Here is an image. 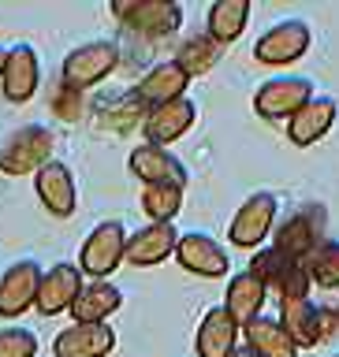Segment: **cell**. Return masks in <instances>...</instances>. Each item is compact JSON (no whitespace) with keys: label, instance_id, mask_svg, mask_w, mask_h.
<instances>
[{"label":"cell","instance_id":"25","mask_svg":"<svg viewBox=\"0 0 339 357\" xmlns=\"http://www.w3.org/2000/svg\"><path fill=\"white\" fill-rule=\"evenodd\" d=\"M243 331H246V346H250L254 354H261V357H298L295 339H291L287 328L273 317H257V320L246 324Z\"/></svg>","mask_w":339,"mask_h":357},{"label":"cell","instance_id":"35","mask_svg":"<svg viewBox=\"0 0 339 357\" xmlns=\"http://www.w3.org/2000/svg\"><path fill=\"white\" fill-rule=\"evenodd\" d=\"M332 357H339V354H332Z\"/></svg>","mask_w":339,"mask_h":357},{"label":"cell","instance_id":"19","mask_svg":"<svg viewBox=\"0 0 339 357\" xmlns=\"http://www.w3.org/2000/svg\"><path fill=\"white\" fill-rule=\"evenodd\" d=\"M179 245V231L175 223H145L142 231L127 234V264L134 268H153L168 261Z\"/></svg>","mask_w":339,"mask_h":357},{"label":"cell","instance_id":"13","mask_svg":"<svg viewBox=\"0 0 339 357\" xmlns=\"http://www.w3.org/2000/svg\"><path fill=\"white\" fill-rule=\"evenodd\" d=\"M175 261L179 268H187L190 275H205V279H220L228 275V250L209 238L205 231H187L179 234V245H175Z\"/></svg>","mask_w":339,"mask_h":357},{"label":"cell","instance_id":"20","mask_svg":"<svg viewBox=\"0 0 339 357\" xmlns=\"http://www.w3.org/2000/svg\"><path fill=\"white\" fill-rule=\"evenodd\" d=\"M187 86H190V75L183 71V67H179L175 60H161V63H153L150 71L138 78L134 97H138L145 108H157V105H168V100L187 97L183 93Z\"/></svg>","mask_w":339,"mask_h":357},{"label":"cell","instance_id":"2","mask_svg":"<svg viewBox=\"0 0 339 357\" xmlns=\"http://www.w3.org/2000/svg\"><path fill=\"white\" fill-rule=\"evenodd\" d=\"M324 231H329V208H324V205H302L298 212H291V216L276 227L273 245L284 257H291V261L306 264L310 257L329 242V238H324Z\"/></svg>","mask_w":339,"mask_h":357},{"label":"cell","instance_id":"3","mask_svg":"<svg viewBox=\"0 0 339 357\" xmlns=\"http://www.w3.org/2000/svg\"><path fill=\"white\" fill-rule=\"evenodd\" d=\"M52 160V130L41 123H27V127L11 130L4 145H0V172L4 175H38L45 164Z\"/></svg>","mask_w":339,"mask_h":357},{"label":"cell","instance_id":"5","mask_svg":"<svg viewBox=\"0 0 339 357\" xmlns=\"http://www.w3.org/2000/svg\"><path fill=\"white\" fill-rule=\"evenodd\" d=\"M116 63H120V45L116 41H86V45H78V49H71L64 56L60 82L82 93V89L105 82V78L116 71Z\"/></svg>","mask_w":339,"mask_h":357},{"label":"cell","instance_id":"18","mask_svg":"<svg viewBox=\"0 0 339 357\" xmlns=\"http://www.w3.org/2000/svg\"><path fill=\"white\" fill-rule=\"evenodd\" d=\"M116 350V331L108 324H71L52 339L56 357H108Z\"/></svg>","mask_w":339,"mask_h":357},{"label":"cell","instance_id":"31","mask_svg":"<svg viewBox=\"0 0 339 357\" xmlns=\"http://www.w3.org/2000/svg\"><path fill=\"white\" fill-rule=\"evenodd\" d=\"M78 97H82L78 89H71V86H64V82H60V93L52 97V108L60 112L64 119H78Z\"/></svg>","mask_w":339,"mask_h":357},{"label":"cell","instance_id":"30","mask_svg":"<svg viewBox=\"0 0 339 357\" xmlns=\"http://www.w3.org/2000/svg\"><path fill=\"white\" fill-rule=\"evenodd\" d=\"M38 354V335L30 328H4L0 331V357H34Z\"/></svg>","mask_w":339,"mask_h":357},{"label":"cell","instance_id":"4","mask_svg":"<svg viewBox=\"0 0 339 357\" xmlns=\"http://www.w3.org/2000/svg\"><path fill=\"white\" fill-rule=\"evenodd\" d=\"M123 261H127V231L120 220H101L78 250V268L89 279H108Z\"/></svg>","mask_w":339,"mask_h":357},{"label":"cell","instance_id":"27","mask_svg":"<svg viewBox=\"0 0 339 357\" xmlns=\"http://www.w3.org/2000/svg\"><path fill=\"white\" fill-rule=\"evenodd\" d=\"M220 49H224V45H217V41L209 38V33H194V38H187L183 45H179L175 63L183 67L190 78H201V75H209L212 67H217Z\"/></svg>","mask_w":339,"mask_h":357},{"label":"cell","instance_id":"21","mask_svg":"<svg viewBox=\"0 0 339 357\" xmlns=\"http://www.w3.org/2000/svg\"><path fill=\"white\" fill-rule=\"evenodd\" d=\"M336 116H339V105L332 97H313L302 112L287 119V138L291 145H298V149H310L313 142H321L324 134L336 127Z\"/></svg>","mask_w":339,"mask_h":357},{"label":"cell","instance_id":"10","mask_svg":"<svg viewBox=\"0 0 339 357\" xmlns=\"http://www.w3.org/2000/svg\"><path fill=\"white\" fill-rule=\"evenodd\" d=\"M41 275H45V268H41L38 261H30V257H22V261L8 264L4 275H0V317H4V320H15V317H22L27 309L38 305Z\"/></svg>","mask_w":339,"mask_h":357},{"label":"cell","instance_id":"22","mask_svg":"<svg viewBox=\"0 0 339 357\" xmlns=\"http://www.w3.org/2000/svg\"><path fill=\"white\" fill-rule=\"evenodd\" d=\"M239 324H235L224 305L209 309L198 324V335H194V350L198 357H231V350L239 346Z\"/></svg>","mask_w":339,"mask_h":357},{"label":"cell","instance_id":"9","mask_svg":"<svg viewBox=\"0 0 339 357\" xmlns=\"http://www.w3.org/2000/svg\"><path fill=\"white\" fill-rule=\"evenodd\" d=\"M276 208H280L276 194H268V190H257V194H250V197L239 205V212L231 216V223H228L231 245L257 250V245H261V238H268V231H273Z\"/></svg>","mask_w":339,"mask_h":357},{"label":"cell","instance_id":"32","mask_svg":"<svg viewBox=\"0 0 339 357\" xmlns=\"http://www.w3.org/2000/svg\"><path fill=\"white\" fill-rule=\"evenodd\" d=\"M231 357H261V354H254L250 346H235V350H231Z\"/></svg>","mask_w":339,"mask_h":357},{"label":"cell","instance_id":"23","mask_svg":"<svg viewBox=\"0 0 339 357\" xmlns=\"http://www.w3.org/2000/svg\"><path fill=\"white\" fill-rule=\"evenodd\" d=\"M268 301V290L261 287V279L250 275V272H239L231 275L228 290H224V312L239 324V328H246L250 320L261 317V305Z\"/></svg>","mask_w":339,"mask_h":357},{"label":"cell","instance_id":"15","mask_svg":"<svg viewBox=\"0 0 339 357\" xmlns=\"http://www.w3.org/2000/svg\"><path fill=\"white\" fill-rule=\"evenodd\" d=\"M38 82H41V63H38V52L34 45L19 41L8 49V60H4V75H0V86H4V97L11 105H22L38 93Z\"/></svg>","mask_w":339,"mask_h":357},{"label":"cell","instance_id":"34","mask_svg":"<svg viewBox=\"0 0 339 357\" xmlns=\"http://www.w3.org/2000/svg\"><path fill=\"white\" fill-rule=\"evenodd\" d=\"M332 312H336V324H339V305H336V309H332Z\"/></svg>","mask_w":339,"mask_h":357},{"label":"cell","instance_id":"12","mask_svg":"<svg viewBox=\"0 0 339 357\" xmlns=\"http://www.w3.org/2000/svg\"><path fill=\"white\" fill-rule=\"evenodd\" d=\"M131 175L142 178V186H187V164L179 160L172 149H161V145H138L131 149Z\"/></svg>","mask_w":339,"mask_h":357},{"label":"cell","instance_id":"29","mask_svg":"<svg viewBox=\"0 0 339 357\" xmlns=\"http://www.w3.org/2000/svg\"><path fill=\"white\" fill-rule=\"evenodd\" d=\"M306 272L313 279V287L336 290L339 287V238H329L317 253L306 261Z\"/></svg>","mask_w":339,"mask_h":357},{"label":"cell","instance_id":"28","mask_svg":"<svg viewBox=\"0 0 339 357\" xmlns=\"http://www.w3.org/2000/svg\"><path fill=\"white\" fill-rule=\"evenodd\" d=\"M183 208V190L179 186H142V212L150 223H175Z\"/></svg>","mask_w":339,"mask_h":357},{"label":"cell","instance_id":"1","mask_svg":"<svg viewBox=\"0 0 339 357\" xmlns=\"http://www.w3.org/2000/svg\"><path fill=\"white\" fill-rule=\"evenodd\" d=\"M246 272L261 279V287L268 290V298L280 301V305H284V301H302V298H310V287H313L306 264L284 257V253L276 250V245H265V250H257V253L250 257V268H246Z\"/></svg>","mask_w":339,"mask_h":357},{"label":"cell","instance_id":"26","mask_svg":"<svg viewBox=\"0 0 339 357\" xmlns=\"http://www.w3.org/2000/svg\"><path fill=\"white\" fill-rule=\"evenodd\" d=\"M250 22V0H217L205 15V33L217 45H231Z\"/></svg>","mask_w":339,"mask_h":357},{"label":"cell","instance_id":"17","mask_svg":"<svg viewBox=\"0 0 339 357\" xmlns=\"http://www.w3.org/2000/svg\"><path fill=\"white\" fill-rule=\"evenodd\" d=\"M194 116H198V108H194L190 97H179V100H168V105L150 108V116H145V123H142L145 142L161 145V149L172 145V142H179L190 127H194Z\"/></svg>","mask_w":339,"mask_h":357},{"label":"cell","instance_id":"7","mask_svg":"<svg viewBox=\"0 0 339 357\" xmlns=\"http://www.w3.org/2000/svg\"><path fill=\"white\" fill-rule=\"evenodd\" d=\"M313 97L317 93H313V82L306 75H280V78H268V82L257 86L254 112L261 119H291L295 112L306 108Z\"/></svg>","mask_w":339,"mask_h":357},{"label":"cell","instance_id":"33","mask_svg":"<svg viewBox=\"0 0 339 357\" xmlns=\"http://www.w3.org/2000/svg\"><path fill=\"white\" fill-rule=\"evenodd\" d=\"M4 60H8V49H0V75H4Z\"/></svg>","mask_w":339,"mask_h":357},{"label":"cell","instance_id":"11","mask_svg":"<svg viewBox=\"0 0 339 357\" xmlns=\"http://www.w3.org/2000/svg\"><path fill=\"white\" fill-rule=\"evenodd\" d=\"M276 320L287 328V335L295 339L298 350H302V346H317V342H324V339H329V335L339 328V324H336V312L324 309V305H313L310 298H302V301H284Z\"/></svg>","mask_w":339,"mask_h":357},{"label":"cell","instance_id":"6","mask_svg":"<svg viewBox=\"0 0 339 357\" xmlns=\"http://www.w3.org/2000/svg\"><path fill=\"white\" fill-rule=\"evenodd\" d=\"M112 15H116L131 33H142V38H168V33L179 30L183 22V8L175 0H116L112 4Z\"/></svg>","mask_w":339,"mask_h":357},{"label":"cell","instance_id":"14","mask_svg":"<svg viewBox=\"0 0 339 357\" xmlns=\"http://www.w3.org/2000/svg\"><path fill=\"white\" fill-rule=\"evenodd\" d=\"M82 268L78 264H52V268H45V275H41V290H38V309L41 317H56V312H64V309H71L75 305V298L82 294Z\"/></svg>","mask_w":339,"mask_h":357},{"label":"cell","instance_id":"8","mask_svg":"<svg viewBox=\"0 0 339 357\" xmlns=\"http://www.w3.org/2000/svg\"><path fill=\"white\" fill-rule=\"evenodd\" d=\"M310 45H313L310 22H302V19H284V22L268 26L261 38H257L254 56H257V63H265V67H284V63L302 60V56L310 52Z\"/></svg>","mask_w":339,"mask_h":357},{"label":"cell","instance_id":"24","mask_svg":"<svg viewBox=\"0 0 339 357\" xmlns=\"http://www.w3.org/2000/svg\"><path fill=\"white\" fill-rule=\"evenodd\" d=\"M120 305H123V290L116 283H108V279H89L67 312L75 317V324H105Z\"/></svg>","mask_w":339,"mask_h":357},{"label":"cell","instance_id":"16","mask_svg":"<svg viewBox=\"0 0 339 357\" xmlns=\"http://www.w3.org/2000/svg\"><path fill=\"white\" fill-rule=\"evenodd\" d=\"M34 190H38V201L49 208V216L56 220H67L75 212V201H78V190H75V175L64 160H49L34 175Z\"/></svg>","mask_w":339,"mask_h":357}]
</instances>
